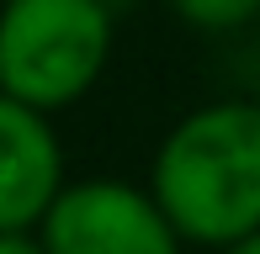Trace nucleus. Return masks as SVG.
Returning a JSON list of instances; mask_svg holds the SVG:
<instances>
[{
    "instance_id": "f257e3e1",
    "label": "nucleus",
    "mask_w": 260,
    "mask_h": 254,
    "mask_svg": "<svg viewBox=\"0 0 260 254\" xmlns=\"http://www.w3.org/2000/svg\"><path fill=\"white\" fill-rule=\"evenodd\" d=\"M154 201L181 238L239 244L260 228V106L223 101L191 111L154 159Z\"/></svg>"
},
{
    "instance_id": "f03ea898",
    "label": "nucleus",
    "mask_w": 260,
    "mask_h": 254,
    "mask_svg": "<svg viewBox=\"0 0 260 254\" xmlns=\"http://www.w3.org/2000/svg\"><path fill=\"white\" fill-rule=\"evenodd\" d=\"M112 48L106 0H6L0 6V90L38 111L69 106L96 85Z\"/></svg>"
},
{
    "instance_id": "7ed1b4c3",
    "label": "nucleus",
    "mask_w": 260,
    "mask_h": 254,
    "mask_svg": "<svg viewBox=\"0 0 260 254\" xmlns=\"http://www.w3.org/2000/svg\"><path fill=\"white\" fill-rule=\"evenodd\" d=\"M175 223L154 196L117 186V180H80L58 191L43 217L48 254H175Z\"/></svg>"
},
{
    "instance_id": "20e7f679",
    "label": "nucleus",
    "mask_w": 260,
    "mask_h": 254,
    "mask_svg": "<svg viewBox=\"0 0 260 254\" xmlns=\"http://www.w3.org/2000/svg\"><path fill=\"white\" fill-rule=\"evenodd\" d=\"M58 175L64 159L43 111L0 90V233L43 223L64 191Z\"/></svg>"
},
{
    "instance_id": "39448f33",
    "label": "nucleus",
    "mask_w": 260,
    "mask_h": 254,
    "mask_svg": "<svg viewBox=\"0 0 260 254\" xmlns=\"http://www.w3.org/2000/svg\"><path fill=\"white\" fill-rule=\"evenodd\" d=\"M191 27H207V32H229V27H244V21L260 16V0H170Z\"/></svg>"
},
{
    "instance_id": "423d86ee",
    "label": "nucleus",
    "mask_w": 260,
    "mask_h": 254,
    "mask_svg": "<svg viewBox=\"0 0 260 254\" xmlns=\"http://www.w3.org/2000/svg\"><path fill=\"white\" fill-rule=\"evenodd\" d=\"M0 254H48V249L27 238V228H11V233H0Z\"/></svg>"
},
{
    "instance_id": "0eeeda50",
    "label": "nucleus",
    "mask_w": 260,
    "mask_h": 254,
    "mask_svg": "<svg viewBox=\"0 0 260 254\" xmlns=\"http://www.w3.org/2000/svg\"><path fill=\"white\" fill-rule=\"evenodd\" d=\"M229 254H260V228H255V233H244L239 244H229Z\"/></svg>"
}]
</instances>
